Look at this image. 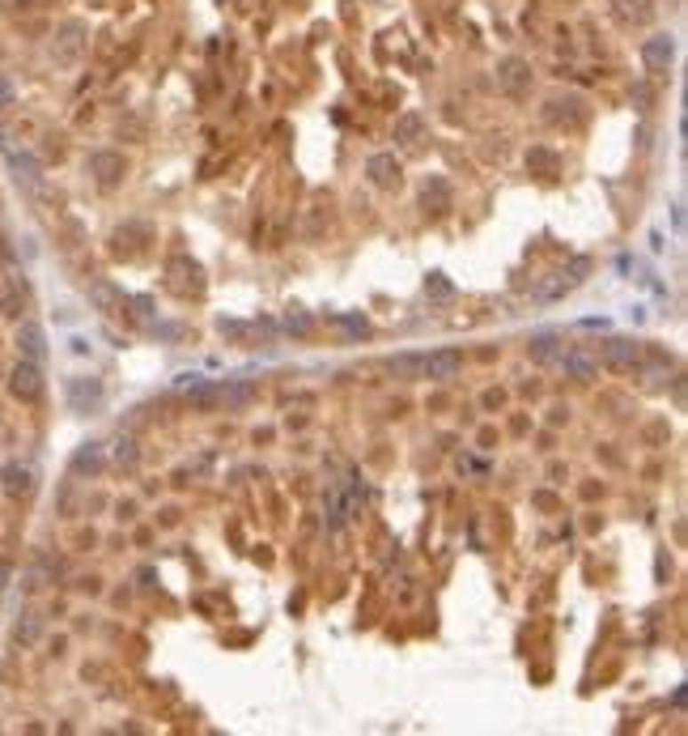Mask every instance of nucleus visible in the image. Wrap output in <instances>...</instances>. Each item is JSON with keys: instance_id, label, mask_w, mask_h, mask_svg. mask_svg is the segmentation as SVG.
<instances>
[{"instance_id": "obj_6", "label": "nucleus", "mask_w": 688, "mask_h": 736, "mask_svg": "<svg viewBox=\"0 0 688 736\" xmlns=\"http://www.w3.org/2000/svg\"><path fill=\"white\" fill-rule=\"evenodd\" d=\"M544 119H548L553 128H578V124L587 119V102H582L578 94L553 98V102H548V111H544Z\"/></svg>"}, {"instance_id": "obj_21", "label": "nucleus", "mask_w": 688, "mask_h": 736, "mask_svg": "<svg viewBox=\"0 0 688 736\" xmlns=\"http://www.w3.org/2000/svg\"><path fill=\"white\" fill-rule=\"evenodd\" d=\"M38 639H43V613L26 609L18 618V626H13V643H18V647H35Z\"/></svg>"}, {"instance_id": "obj_14", "label": "nucleus", "mask_w": 688, "mask_h": 736, "mask_svg": "<svg viewBox=\"0 0 688 736\" xmlns=\"http://www.w3.org/2000/svg\"><path fill=\"white\" fill-rule=\"evenodd\" d=\"M420 205H425V214L442 217L451 205H455V192H451V183L446 179H425V188H420Z\"/></svg>"}, {"instance_id": "obj_8", "label": "nucleus", "mask_w": 688, "mask_h": 736, "mask_svg": "<svg viewBox=\"0 0 688 736\" xmlns=\"http://www.w3.org/2000/svg\"><path fill=\"white\" fill-rule=\"evenodd\" d=\"M642 60H646L650 73H668L671 60H676V35H650L642 43Z\"/></svg>"}, {"instance_id": "obj_26", "label": "nucleus", "mask_w": 688, "mask_h": 736, "mask_svg": "<svg viewBox=\"0 0 688 736\" xmlns=\"http://www.w3.org/2000/svg\"><path fill=\"white\" fill-rule=\"evenodd\" d=\"M111 456H115V465H119V468H128V473H132L136 460H140V451H136V439H132V434H119V439L111 443Z\"/></svg>"}, {"instance_id": "obj_3", "label": "nucleus", "mask_w": 688, "mask_h": 736, "mask_svg": "<svg viewBox=\"0 0 688 736\" xmlns=\"http://www.w3.org/2000/svg\"><path fill=\"white\" fill-rule=\"evenodd\" d=\"M9 396H13V400H26V405H35L38 396H43V370H38V362L21 358L18 367L9 370Z\"/></svg>"}, {"instance_id": "obj_32", "label": "nucleus", "mask_w": 688, "mask_h": 736, "mask_svg": "<svg viewBox=\"0 0 688 736\" xmlns=\"http://www.w3.org/2000/svg\"><path fill=\"white\" fill-rule=\"evenodd\" d=\"M13 102V85H9V77H0V111Z\"/></svg>"}, {"instance_id": "obj_5", "label": "nucleus", "mask_w": 688, "mask_h": 736, "mask_svg": "<svg viewBox=\"0 0 688 736\" xmlns=\"http://www.w3.org/2000/svg\"><path fill=\"white\" fill-rule=\"evenodd\" d=\"M365 174H370V183L379 188V192H391V188H400L404 179V166L396 154H374L365 162Z\"/></svg>"}, {"instance_id": "obj_9", "label": "nucleus", "mask_w": 688, "mask_h": 736, "mask_svg": "<svg viewBox=\"0 0 688 736\" xmlns=\"http://www.w3.org/2000/svg\"><path fill=\"white\" fill-rule=\"evenodd\" d=\"M85 166H90V174H94L102 188H115V183L124 179V171H128V166H124V154H111V150H98V154H90Z\"/></svg>"}, {"instance_id": "obj_2", "label": "nucleus", "mask_w": 688, "mask_h": 736, "mask_svg": "<svg viewBox=\"0 0 688 736\" xmlns=\"http://www.w3.org/2000/svg\"><path fill=\"white\" fill-rule=\"evenodd\" d=\"M166 286H171L179 298H191V294H204V272L196 260L188 255H174L171 264H166Z\"/></svg>"}, {"instance_id": "obj_29", "label": "nucleus", "mask_w": 688, "mask_h": 736, "mask_svg": "<svg viewBox=\"0 0 688 736\" xmlns=\"http://www.w3.org/2000/svg\"><path fill=\"white\" fill-rule=\"evenodd\" d=\"M425 294H429V298H451L455 286L446 281V272H429V277H425Z\"/></svg>"}, {"instance_id": "obj_30", "label": "nucleus", "mask_w": 688, "mask_h": 736, "mask_svg": "<svg viewBox=\"0 0 688 736\" xmlns=\"http://www.w3.org/2000/svg\"><path fill=\"white\" fill-rule=\"evenodd\" d=\"M13 171H18V183H26V188H35V183H38V166L30 162V158L13 154Z\"/></svg>"}, {"instance_id": "obj_28", "label": "nucleus", "mask_w": 688, "mask_h": 736, "mask_svg": "<svg viewBox=\"0 0 688 736\" xmlns=\"http://www.w3.org/2000/svg\"><path fill=\"white\" fill-rule=\"evenodd\" d=\"M285 328H289V332H298V336H310V328H315V319H310L306 311L289 307V311H285Z\"/></svg>"}, {"instance_id": "obj_18", "label": "nucleus", "mask_w": 688, "mask_h": 736, "mask_svg": "<svg viewBox=\"0 0 688 736\" xmlns=\"http://www.w3.org/2000/svg\"><path fill=\"white\" fill-rule=\"evenodd\" d=\"M107 468V456H102V443H81L73 456V477H98Z\"/></svg>"}, {"instance_id": "obj_4", "label": "nucleus", "mask_w": 688, "mask_h": 736, "mask_svg": "<svg viewBox=\"0 0 688 736\" xmlns=\"http://www.w3.org/2000/svg\"><path fill=\"white\" fill-rule=\"evenodd\" d=\"M85 39H90V26L85 21H64L56 30V43H52V56L60 60V64H76V56L85 52Z\"/></svg>"}, {"instance_id": "obj_15", "label": "nucleus", "mask_w": 688, "mask_h": 736, "mask_svg": "<svg viewBox=\"0 0 688 736\" xmlns=\"http://www.w3.org/2000/svg\"><path fill=\"white\" fill-rule=\"evenodd\" d=\"M561 353H565V349H561V336H556V332H535L532 341H527V358H532L535 367H553Z\"/></svg>"}, {"instance_id": "obj_31", "label": "nucleus", "mask_w": 688, "mask_h": 736, "mask_svg": "<svg viewBox=\"0 0 688 736\" xmlns=\"http://www.w3.org/2000/svg\"><path fill=\"white\" fill-rule=\"evenodd\" d=\"M340 324L353 332V336H370V324H365V319H357V315H344Z\"/></svg>"}, {"instance_id": "obj_20", "label": "nucleus", "mask_w": 688, "mask_h": 736, "mask_svg": "<svg viewBox=\"0 0 688 736\" xmlns=\"http://www.w3.org/2000/svg\"><path fill=\"white\" fill-rule=\"evenodd\" d=\"M18 349L21 358H30V362H43V353H47V336L38 324H21L18 328Z\"/></svg>"}, {"instance_id": "obj_16", "label": "nucleus", "mask_w": 688, "mask_h": 736, "mask_svg": "<svg viewBox=\"0 0 688 736\" xmlns=\"http://www.w3.org/2000/svg\"><path fill=\"white\" fill-rule=\"evenodd\" d=\"M612 13L625 26H646L654 21V0H612Z\"/></svg>"}, {"instance_id": "obj_19", "label": "nucleus", "mask_w": 688, "mask_h": 736, "mask_svg": "<svg viewBox=\"0 0 688 736\" xmlns=\"http://www.w3.org/2000/svg\"><path fill=\"white\" fill-rule=\"evenodd\" d=\"M556 362L565 367V375H570V379H595V375H599V362H595L587 349H570V353H561Z\"/></svg>"}, {"instance_id": "obj_24", "label": "nucleus", "mask_w": 688, "mask_h": 736, "mask_svg": "<svg viewBox=\"0 0 688 736\" xmlns=\"http://www.w3.org/2000/svg\"><path fill=\"white\" fill-rule=\"evenodd\" d=\"M21 311H26V286H21V281H4V286H0V315L21 319Z\"/></svg>"}, {"instance_id": "obj_27", "label": "nucleus", "mask_w": 688, "mask_h": 736, "mask_svg": "<svg viewBox=\"0 0 688 736\" xmlns=\"http://www.w3.org/2000/svg\"><path fill=\"white\" fill-rule=\"evenodd\" d=\"M527 171L532 174H556L561 171V158H556L553 150H532V154H527Z\"/></svg>"}, {"instance_id": "obj_23", "label": "nucleus", "mask_w": 688, "mask_h": 736, "mask_svg": "<svg viewBox=\"0 0 688 736\" xmlns=\"http://www.w3.org/2000/svg\"><path fill=\"white\" fill-rule=\"evenodd\" d=\"M420 370H425V353H396V358H387V375H396V379H420Z\"/></svg>"}, {"instance_id": "obj_33", "label": "nucleus", "mask_w": 688, "mask_h": 736, "mask_svg": "<svg viewBox=\"0 0 688 736\" xmlns=\"http://www.w3.org/2000/svg\"><path fill=\"white\" fill-rule=\"evenodd\" d=\"M4 583H9V566H0V587H4Z\"/></svg>"}, {"instance_id": "obj_11", "label": "nucleus", "mask_w": 688, "mask_h": 736, "mask_svg": "<svg viewBox=\"0 0 688 736\" xmlns=\"http://www.w3.org/2000/svg\"><path fill=\"white\" fill-rule=\"evenodd\" d=\"M0 485H4L9 498H30L35 494V468L13 460V465H4V473H0Z\"/></svg>"}, {"instance_id": "obj_12", "label": "nucleus", "mask_w": 688, "mask_h": 736, "mask_svg": "<svg viewBox=\"0 0 688 736\" xmlns=\"http://www.w3.org/2000/svg\"><path fill=\"white\" fill-rule=\"evenodd\" d=\"M425 133H429V124H425V116L420 111H404V116H396V145H404V150H417L420 141H425Z\"/></svg>"}, {"instance_id": "obj_10", "label": "nucleus", "mask_w": 688, "mask_h": 736, "mask_svg": "<svg viewBox=\"0 0 688 736\" xmlns=\"http://www.w3.org/2000/svg\"><path fill=\"white\" fill-rule=\"evenodd\" d=\"M604 362H608L612 370H633L642 362V345L629 341V336H612L608 345H604Z\"/></svg>"}, {"instance_id": "obj_22", "label": "nucleus", "mask_w": 688, "mask_h": 736, "mask_svg": "<svg viewBox=\"0 0 688 736\" xmlns=\"http://www.w3.org/2000/svg\"><path fill=\"white\" fill-rule=\"evenodd\" d=\"M90 298L98 303V311H102V315H124V307H128V298L115 290L111 281H98L94 290H90Z\"/></svg>"}, {"instance_id": "obj_7", "label": "nucleus", "mask_w": 688, "mask_h": 736, "mask_svg": "<svg viewBox=\"0 0 688 736\" xmlns=\"http://www.w3.org/2000/svg\"><path fill=\"white\" fill-rule=\"evenodd\" d=\"M459 370H463V353H459V349H438V353H429V358H425V370H420V379L446 384V379H455Z\"/></svg>"}, {"instance_id": "obj_17", "label": "nucleus", "mask_w": 688, "mask_h": 736, "mask_svg": "<svg viewBox=\"0 0 688 736\" xmlns=\"http://www.w3.org/2000/svg\"><path fill=\"white\" fill-rule=\"evenodd\" d=\"M188 405L196 413H212L221 405V384H209V379H191L188 384Z\"/></svg>"}, {"instance_id": "obj_1", "label": "nucleus", "mask_w": 688, "mask_h": 736, "mask_svg": "<svg viewBox=\"0 0 688 736\" xmlns=\"http://www.w3.org/2000/svg\"><path fill=\"white\" fill-rule=\"evenodd\" d=\"M497 90H501L506 98H515V102L532 98V64H527L523 56L497 60Z\"/></svg>"}, {"instance_id": "obj_25", "label": "nucleus", "mask_w": 688, "mask_h": 736, "mask_svg": "<svg viewBox=\"0 0 688 736\" xmlns=\"http://www.w3.org/2000/svg\"><path fill=\"white\" fill-rule=\"evenodd\" d=\"M255 400V384H226L221 388V405L234 413V408H247Z\"/></svg>"}, {"instance_id": "obj_13", "label": "nucleus", "mask_w": 688, "mask_h": 736, "mask_svg": "<svg viewBox=\"0 0 688 736\" xmlns=\"http://www.w3.org/2000/svg\"><path fill=\"white\" fill-rule=\"evenodd\" d=\"M68 405L76 408V413H90V408L102 405V384L98 379H68Z\"/></svg>"}]
</instances>
